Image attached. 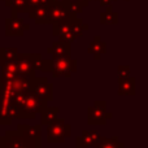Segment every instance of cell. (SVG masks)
Here are the masks:
<instances>
[{"label":"cell","mask_w":148,"mask_h":148,"mask_svg":"<svg viewBox=\"0 0 148 148\" xmlns=\"http://www.w3.org/2000/svg\"><path fill=\"white\" fill-rule=\"evenodd\" d=\"M40 72L51 73L53 77H66L69 78L73 73L77 72V60L72 57H57V59H43L39 68Z\"/></svg>","instance_id":"obj_1"},{"label":"cell","mask_w":148,"mask_h":148,"mask_svg":"<svg viewBox=\"0 0 148 148\" xmlns=\"http://www.w3.org/2000/svg\"><path fill=\"white\" fill-rule=\"evenodd\" d=\"M117 74H118V82L131 78V75H130V68H129V66H122V65H121V66H118Z\"/></svg>","instance_id":"obj_26"},{"label":"cell","mask_w":148,"mask_h":148,"mask_svg":"<svg viewBox=\"0 0 148 148\" xmlns=\"http://www.w3.org/2000/svg\"><path fill=\"white\" fill-rule=\"evenodd\" d=\"M95 1H99L100 5L101 7H110V4H112V0H95Z\"/></svg>","instance_id":"obj_30"},{"label":"cell","mask_w":148,"mask_h":148,"mask_svg":"<svg viewBox=\"0 0 148 148\" xmlns=\"http://www.w3.org/2000/svg\"><path fill=\"white\" fill-rule=\"evenodd\" d=\"M95 148H125V147H123V143H121L118 140V138H116V136H113V138L100 136Z\"/></svg>","instance_id":"obj_22"},{"label":"cell","mask_w":148,"mask_h":148,"mask_svg":"<svg viewBox=\"0 0 148 148\" xmlns=\"http://www.w3.org/2000/svg\"><path fill=\"white\" fill-rule=\"evenodd\" d=\"M51 4H61V5H68L70 0H49Z\"/></svg>","instance_id":"obj_29"},{"label":"cell","mask_w":148,"mask_h":148,"mask_svg":"<svg viewBox=\"0 0 148 148\" xmlns=\"http://www.w3.org/2000/svg\"><path fill=\"white\" fill-rule=\"evenodd\" d=\"M16 118H20V108L14 101L10 104H0V125H10Z\"/></svg>","instance_id":"obj_9"},{"label":"cell","mask_w":148,"mask_h":148,"mask_svg":"<svg viewBox=\"0 0 148 148\" xmlns=\"http://www.w3.org/2000/svg\"><path fill=\"white\" fill-rule=\"evenodd\" d=\"M30 30V25L17 16H10L5 20V35L7 36H22L25 31Z\"/></svg>","instance_id":"obj_8"},{"label":"cell","mask_w":148,"mask_h":148,"mask_svg":"<svg viewBox=\"0 0 148 148\" xmlns=\"http://www.w3.org/2000/svg\"><path fill=\"white\" fill-rule=\"evenodd\" d=\"M88 55H91L95 60H99L103 55L107 53V43L104 40H101L99 35H95L92 42L90 43L88 49H87Z\"/></svg>","instance_id":"obj_14"},{"label":"cell","mask_w":148,"mask_h":148,"mask_svg":"<svg viewBox=\"0 0 148 148\" xmlns=\"http://www.w3.org/2000/svg\"><path fill=\"white\" fill-rule=\"evenodd\" d=\"M57 114H59V107H49V105H47L40 112V123L47 126L53 120H56Z\"/></svg>","instance_id":"obj_18"},{"label":"cell","mask_w":148,"mask_h":148,"mask_svg":"<svg viewBox=\"0 0 148 148\" xmlns=\"http://www.w3.org/2000/svg\"><path fill=\"white\" fill-rule=\"evenodd\" d=\"M118 95H134L135 94V81L134 78H129L118 82Z\"/></svg>","instance_id":"obj_21"},{"label":"cell","mask_w":148,"mask_h":148,"mask_svg":"<svg viewBox=\"0 0 148 148\" xmlns=\"http://www.w3.org/2000/svg\"><path fill=\"white\" fill-rule=\"evenodd\" d=\"M78 1L81 3L84 8H86V7H88V4H90V1H91V0H78Z\"/></svg>","instance_id":"obj_31"},{"label":"cell","mask_w":148,"mask_h":148,"mask_svg":"<svg viewBox=\"0 0 148 148\" xmlns=\"http://www.w3.org/2000/svg\"><path fill=\"white\" fill-rule=\"evenodd\" d=\"M48 13H49V22H51V25L74 16L70 13V10L68 9L66 5H61V4H49Z\"/></svg>","instance_id":"obj_12"},{"label":"cell","mask_w":148,"mask_h":148,"mask_svg":"<svg viewBox=\"0 0 148 148\" xmlns=\"http://www.w3.org/2000/svg\"><path fill=\"white\" fill-rule=\"evenodd\" d=\"M27 14H29V18L35 21L36 25H51L48 7H46V5H38V7L30 8Z\"/></svg>","instance_id":"obj_13"},{"label":"cell","mask_w":148,"mask_h":148,"mask_svg":"<svg viewBox=\"0 0 148 148\" xmlns=\"http://www.w3.org/2000/svg\"><path fill=\"white\" fill-rule=\"evenodd\" d=\"M33 92L39 99L46 103H49L53 100V84L47 78L35 77L33 82Z\"/></svg>","instance_id":"obj_7"},{"label":"cell","mask_w":148,"mask_h":148,"mask_svg":"<svg viewBox=\"0 0 148 148\" xmlns=\"http://www.w3.org/2000/svg\"><path fill=\"white\" fill-rule=\"evenodd\" d=\"M118 22L117 12L112 9V7H107L104 12L100 13V23L101 25H116Z\"/></svg>","instance_id":"obj_20"},{"label":"cell","mask_w":148,"mask_h":148,"mask_svg":"<svg viewBox=\"0 0 148 148\" xmlns=\"http://www.w3.org/2000/svg\"><path fill=\"white\" fill-rule=\"evenodd\" d=\"M47 53L53 59L57 57H72V43H66L62 40L53 42L51 47L47 48Z\"/></svg>","instance_id":"obj_10"},{"label":"cell","mask_w":148,"mask_h":148,"mask_svg":"<svg viewBox=\"0 0 148 148\" xmlns=\"http://www.w3.org/2000/svg\"><path fill=\"white\" fill-rule=\"evenodd\" d=\"M27 3H29V5H30V8L38 7V5H46V7H48V5L51 4L49 0H27Z\"/></svg>","instance_id":"obj_28"},{"label":"cell","mask_w":148,"mask_h":148,"mask_svg":"<svg viewBox=\"0 0 148 148\" xmlns=\"http://www.w3.org/2000/svg\"><path fill=\"white\" fill-rule=\"evenodd\" d=\"M77 39V36L74 35L73 31H69V33L64 34V35L59 36V40H62V42H66V43H73L74 40Z\"/></svg>","instance_id":"obj_27"},{"label":"cell","mask_w":148,"mask_h":148,"mask_svg":"<svg viewBox=\"0 0 148 148\" xmlns=\"http://www.w3.org/2000/svg\"><path fill=\"white\" fill-rule=\"evenodd\" d=\"M47 105H48V103L40 100L33 91L27 92L26 101L23 103V105L20 108V118H18V120H33Z\"/></svg>","instance_id":"obj_5"},{"label":"cell","mask_w":148,"mask_h":148,"mask_svg":"<svg viewBox=\"0 0 148 148\" xmlns=\"http://www.w3.org/2000/svg\"><path fill=\"white\" fill-rule=\"evenodd\" d=\"M0 69L4 79H14L21 75L18 72L17 61H0Z\"/></svg>","instance_id":"obj_15"},{"label":"cell","mask_w":148,"mask_h":148,"mask_svg":"<svg viewBox=\"0 0 148 148\" xmlns=\"http://www.w3.org/2000/svg\"><path fill=\"white\" fill-rule=\"evenodd\" d=\"M68 7V9L70 10V13L74 16H78V14H81L82 12H83V5L81 4V3L78 1V0H70L69 1V4L66 5Z\"/></svg>","instance_id":"obj_25"},{"label":"cell","mask_w":148,"mask_h":148,"mask_svg":"<svg viewBox=\"0 0 148 148\" xmlns=\"http://www.w3.org/2000/svg\"><path fill=\"white\" fill-rule=\"evenodd\" d=\"M72 135V126L64 120H53L47 125V142L48 143H64L68 136Z\"/></svg>","instance_id":"obj_4"},{"label":"cell","mask_w":148,"mask_h":148,"mask_svg":"<svg viewBox=\"0 0 148 148\" xmlns=\"http://www.w3.org/2000/svg\"><path fill=\"white\" fill-rule=\"evenodd\" d=\"M73 17L72 16L70 18H66V20L59 21V22L52 23V35L53 36H61L64 34L72 31V22H73Z\"/></svg>","instance_id":"obj_16"},{"label":"cell","mask_w":148,"mask_h":148,"mask_svg":"<svg viewBox=\"0 0 148 148\" xmlns=\"http://www.w3.org/2000/svg\"><path fill=\"white\" fill-rule=\"evenodd\" d=\"M42 55L40 53H18L17 56V66L18 72L22 77L34 79L35 72L39 70L42 65Z\"/></svg>","instance_id":"obj_3"},{"label":"cell","mask_w":148,"mask_h":148,"mask_svg":"<svg viewBox=\"0 0 148 148\" xmlns=\"http://www.w3.org/2000/svg\"><path fill=\"white\" fill-rule=\"evenodd\" d=\"M1 148H42V138H30L20 130H7Z\"/></svg>","instance_id":"obj_2"},{"label":"cell","mask_w":148,"mask_h":148,"mask_svg":"<svg viewBox=\"0 0 148 148\" xmlns=\"http://www.w3.org/2000/svg\"><path fill=\"white\" fill-rule=\"evenodd\" d=\"M112 118V113L107 110V101L96 100L87 110V123L88 125H105L107 120Z\"/></svg>","instance_id":"obj_6"},{"label":"cell","mask_w":148,"mask_h":148,"mask_svg":"<svg viewBox=\"0 0 148 148\" xmlns=\"http://www.w3.org/2000/svg\"><path fill=\"white\" fill-rule=\"evenodd\" d=\"M18 56V49L14 47L0 48V61H16Z\"/></svg>","instance_id":"obj_24"},{"label":"cell","mask_w":148,"mask_h":148,"mask_svg":"<svg viewBox=\"0 0 148 148\" xmlns=\"http://www.w3.org/2000/svg\"><path fill=\"white\" fill-rule=\"evenodd\" d=\"M5 5L10 8L12 16H17L18 13H29L30 5L27 0H5Z\"/></svg>","instance_id":"obj_17"},{"label":"cell","mask_w":148,"mask_h":148,"mask_svg":"<svg viewBox=\"0 0 148 148\" xmlns=\"http://www.w3.org/2000/svg\"><path fill=\"white\" fill-rule=\"evenodd\" d=\"M99 139H100V134L97 131L83 130L81 133V135L77 136L75 147L77 148H91V147L95 148Z\"/></svg>","instance_id":"obj_11"},{"label":"cell","mask_w":148,"mask_h":148,"mask_svg":"<svg viewBox=\"0 0 148 148\" xmlns=\"http://www.w3.org/2000/svg\"><path fill=\"white\" fill-rule=\"evenodd\" d=\"M1 146H3V136L0 135V148H1Z\"/></svg>","instance_id":"obj_32"},{"label":"cell","mask_w":148,"mask_h":148,"mask_svg":"<svg viewBox=\"0 0 148 148\" xmlns=\"http://www.w3.org/2000/svg\"><path fill=\"white\" fill-rule=\"evenodd\" d=\"M88 30V25L83 22L82 18H79L78 16H74L73 17V22H72V31L74 33V35L78 38V36L83 35L84 31Z\"/></svg>","instance_id":"obj_23"},{"label":"cell","mask_w":148,"mask_h":148,"mask_svg":"<svg viewBox=\"0 0 148 148\" xmlns=\"http://www.w3.org/2000/svg\"><path fill=\"white\" fill-rule=\"evenodd\" d=\"M17 130L22 131L25 135L30 138H42V123L40 125H26V123H20L17 126Z\"/></svg>","instance_id":"obj_19"},{"label":"cell","mask_w":148,"mask_h":148,"mask_svg":"<svg viewBox=\"0 0 148 148\" xmlns=\"http://www.w3.org/2000/svg\"><path fill=\"white\" fill-rule=\"evenodd\" d=\"M1 1H5V0H1Z\"/></svg>","instance_id":"obj_33"}]
</instances>
